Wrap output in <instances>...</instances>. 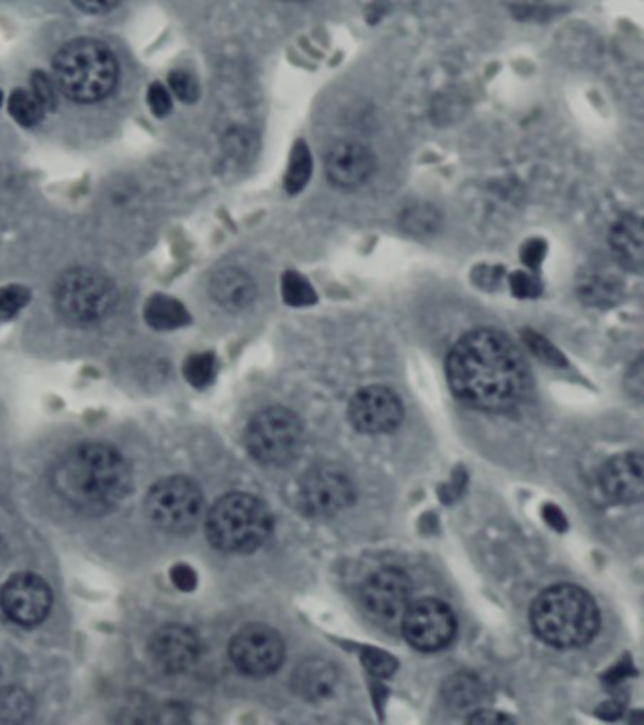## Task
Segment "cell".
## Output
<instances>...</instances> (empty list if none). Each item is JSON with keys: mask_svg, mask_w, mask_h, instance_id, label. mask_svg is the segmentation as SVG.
<instances>
[{"mask_svg": "<svg viewBox=\"0 0 644 725\" xmlns=\"http://www.w3.org/2000/svg\"><path fill=\"white\" fill-rule=\"evenodd\" d=\"M469 722H473V724H505V722H509V718L507 716H501V714H492V712H478L476 710L475 716H471L469 718Z\"/></svg>", "mask_w": 644, "mask_h": 725, "instance_id": "cell-42", "label": "cell"}, {"mask_svg": "<svg viewBox=\"0 0 644 725\" xmlns=\"http://www.w3.org/2000/svg\"><path fill=\"white\" fill-rule=\"evenodd\" d=\"M601 622L594 599L578 586L558 584L544 590L531 607V627L556 648H577L594 639Z\"/></svg>", "mask_w": 644, "mask_h": 725, "instance_id": "cell-3", "label": "cell"}, {"mask_svg": "<svg viewBox=\"0 0 644 725\" xmlns=\"http://www.w3.org/2000/svg\"><path fill=\"white\" fill-rule=\"evenodd\" d=\"M446 378L461 403L480 410L512 408L531 388L520 348L497 329H476L459 338L446 359Z\"/></svg>", "mask_w": 644, "mask_h": 725, "instance_id": "cell-1", "label": "cell"}, {"mask_svg": "<svg viewBox=\"0 0 644 725\" xmlns=\"http://www.w3.org/2000/svg\"><path fill=\"white\" fill-rule=\"evenodd\" d=\"M146 321L159 331H170L186 325L189 314L176 299L155 295L150 299V303L146 304Z\"/></svg>", "mask_w": 644, "mask_h": 725, "instance_id": "cell-23", "label": "cell"}, {"mask_svg": "<svg viewBox=\"0 0 644 725\" xmlns=\"http://www.w3.org/2000/svg\"><path fill=\"white\" fill-rule=\"evenodd\" d=\"M150 654L161 671L178 675L195 665L201 656V642L189 627L165 625L153 635Z\"/></svg>", "mask_w": 644, "mask_h": 725, "instance_id": "cell-16", "label": "cell"}, {"mask_svg": "<svg viewBox=\"0 0 644 725\" xmlns=\"http://www.w3.org/2000/svg\"><path fill=\"white\" fill-rule=\"evenodd\" d=\"M286 2H305V0H286Z\"/></svg>", "mask_w": 644, "mask_h": 725, "instance_id": "cell-44", "label": "cell"}, {"mask_svg": "<svg viewBox=\"0 0 644 725\" xmlns=\"http://www.w3.org/2000/svg\"><path fill=\"white\" fill-rule=\"evenodd\" d=\"M148 104L157 118H165L172 110L169 89L163 84H153L148 91Z\"/></svg>", "mask_w": 644, "mask_h": 725, "instance_id": "cell-35", "label": "cell"}, {"mask_svg": "<svg viewBox=\"0 0 644 725\" xmlns=\"http://www.w3.org/2000/svg\"><path fill=\"white\" fill-rule=\"evenodd\" d=\"M246 448L263 465L282 467L301 454L303 425L282 406H271L255 414L246 429Z\"/></svg>", "mask_w": 644, "mask_h": 725, "instance_id": "cell-7", "label": "cell"}, {"mask_svg": "<svg viewBox=\"0 0 644 725\" xmlns=\"http://www.w3.org/2000/svg\"><path fill=\"white\" fill-rule=\"evenodd\" d=\"M363 661H365L367 669L378 676H390L395 671V665H397L390 656H386L380 650H369V652H365Z\"/></svg>", "mask_w": 644, "mask_h": 725, "instance_id": "cell-36", "label": "cell"}, {"mask_svg": "<svg viewBox=\"0 0 644 725\" xmlns=\"http://www.w3.org/2000/svg\"><path fill=\"white\" fill-rule=\"evenodd\" d=\"M352 480L331 467H318L303 474L293 489V505L306 516H335L354 503Z\"/></svg>", "mask_w": 644, "mask_h": 725, "instance_id": "cell-9", "label": "cell"}, {"mask_svg": "<svg viewBox=\"0 0 644 725\" xmlns=\"http://www.w3.org/2000/svg\"><path fill=\"white\" fill-rule=\"evenodd\" d=\"M410 646L422 652H439L456 637V616L452 608L439 599H422L410 603L401 620Z\"/></svg>", "mask_w": 644, "mask_h": 725, "instance_id": "cell-10", "label": "cell"}, {"mask_svg": "<svg viewBox=\"0 0 644 725\" xmlns=\"http://www.w3.org/2000/svg\"><path fill=\"white\" fill-rule=\"evenodd\" d=\"M544 516H546V520L552 523L556 529H563L565 527V518H563V514H561L556 506H546L544 508Z\"/></svg>", "mask_w": 644, "mask_h": 725, "instance_id": "cell-43", "label": "cell"}, {"mask_svg": "<svg viewBox=\"0 0 644 725\" xmlns=\"http://www.w3.org/2000/svg\"><path fill=\"white\" fill-rule=\"evenodd\" d=\"M578 289L584 301L599 306V304H616L622 291V284L611 269L595 267L582 274V284Z\"/></svg>", "mask_w": 644, "mask_h": 725, "instance_id": "cell-21", "label": "cell"}, {"mask_svg": "<svg viewBox=\"0 0 644 725\" xmlns=\"http://www.w3.org/2000/svg\"><path fill=\"white\" fill-rule=\"evenodd\" d=\"M255 282L250 274L237 267L221 269L210 280V295L225 310L238 312L254 303Z\"/></svg>", "mask_w": 644, "mask_h": 725, "instance_id": "cell-18", "label": "cell"}, {"mask_svg": "<svg viewBox=\"0 0 644 725\" xmlns=\"http://www.w3.org/2000/svg\"><path fill=\"white\" fill-rule=\"evenodd\" d=\"M282 297L289 306H308L318 301L316 291L310 286V282L305 276L293 270L286 272L282 278Z\"/></svg>", "mask_w": 644, "mask_h": 725, "instance_id": "cell-28", "label": "cell"}, {"mask_svg": "<svg viewBox=\"0 0 644 725\" xmlns=\"http://www.w3.org/2000/svg\"><path fill=\"white\" fill-rule=\"evenodd\" d=\"M0 104H2V93H0Z\"/></svg>", "mask_w": 644, "mask_h": 725, "instance_id": "cell-45", "label": "cell"}, {"mask_svg": "<svg viewBox=\"0 0 644 725\" xmlns=\"http://www.w3.org/2000/svg\"><path fill=\"white\" fill-rule=\"evenodd\" d=\"M643 374V361H637L628 374L629 391L637 397L643 395Z\"/></svg>", "mask_w": 644, "mask_h": 725, "instance_id": "cell-41", "label": "cell"}, {"mask_svg": "<svg viewBox=\"0 0 644 725\" xmlns=\"http://www.w3.org/2000/svg\"><path fill=\"white\" fill-rule=\"evenodd\" d=\"M405 416V408L395 391L369 386L357 391L350 403V420L365 435H386L395 431Z\"/></svg>", "mask_w": 644, "mask_h": 725, "instance_id": "cell-14", "label": "cell"}, {"mask_svg": "<svg viewBox=\"0 0 644 725\" xmlns=\"http://www.w3.org/2000/svg\"><path fill=\"white\" fill-rule=\"evenodd\" d=\"M339 680V673L327 659L310 658L303 661L291 676L293 690L308 701L329 697Z\"/></svg>", "mask_w": 644, "mask_h": 725, "instance_id": "cell-19", "label": "cell"}, {"mask_svg": "<svg viewBox=\"0 0 644 725\" xmlns=\"http://www.w3.org/2000/svg\"><path fill=\"white\" fill-rule=\"evenodd\" d=\"M80 10L89 12V14H104L110 12L112 8H116L119 0H72Z\"/></svg>", "mask_w": 644, "mask_h": 725, "instance_id": "cell-39", "label": "cell"}, {"mask_svg": "<svg viewBox=\"0 0 644 725\" xmlns=\"http://www.w3.org/2000/svg\"><path fill=\"white\" fill-rule=\"evenodd\" d=\"M59 497L85 514H102L118 506L131 488V471L116 448L85 442L72 448L51 473Z\"/></svg>", "mask_w": 644, "mask_h": 725, "instance_id": "cell-2", "label": "cell"}, {"mask_svg": "<svg viewBox=\"0 0 644 725\" xmlns=\"http://www.w3.org/2000/svg\"><path fill=\"white\" fill-rule=\"evenodd\" d=\"M10 114L23 127H33L44 118V106L33 95V91L17 89L10 97Z\"/></svg>", "mask_w": 644, "mask_h": 725, "instance_id": "cell-27", "label": "cell"}, {"mask_svg": "<svg viewBox=\"0 0 644 725\" xmlns=\"http://www.w3.org/2000/svg\"><path fill=\"white\" fill-rule=\"evenodd\" d=\"M0 607L16 624L27 627L40 624L50 614V586L36 574H16L0 591Z\"/></svg>", "mask_w": 644, "mask_h": 725, "instance_id": "cell-13", "label": "cell"}, {"mask_svg": "<svg viewBox=\"0 0 644 725\" xmlns=\"http://www.w3.org/2000/svg\"><path fill=\"white\" fill-rule=\"evenodd\" d=\"M33 710V699L25 690L14 686L0 690V722H23L33 714Z\"/></svg>", "mask_w": 644, "mask_h": 725, "instance_id": "cell-24", "label": "cell"}, {"mask_svg": "<svg viewBox=\"0 0 644 725\" xmlns=\"http://www.w3.org/2000/svg\"><path fill=\"white\" fill-rule=\"evenodd\" d=\"M526 344L527 348H529L533 354L537 355L539 359L546 361L548 365H563V363H565V361H563V355L556 350V346H552L546 338L541 337V335H537V333L527 331Z\"/></svg>", "mask_w": 644, "mask_h": 725, "instance_id": "cell-33", "label": "cell"}, {"mask_svg": "<svg viewBox=\"0 0 644 725\" xmlns=\"http://www.w3.org/2000/svg\"><path fill=\"white\" fill-rule=\"evenodd\" d=\"M146 512L159 529L184 535L195 529L203 514V495L195 482L172 476L157 482L146 499Z\"/></svg>", "mask_w": 644, "mask_h": 725, "instance_id": "cell-8", "label": "cell"}, {"mask_svg": "<svg viewBox=\"0 0 644 725\" xmlns=\"http://www.w3.org/2000/svg\"><path fill=\"white\" fill-rule=\"evenodd\" d=\"M116 304V287L91 269L65 272L55 287V306L63 320L72 325H93L104 320Z\"/></svg>", "mask_w": 644, "mask_h": 725, "instance_id": "cell-6", "label": "cell"}, {"mask_svg": "<svg viewBox=\"0 0 644 725\" xmlns=\"http://www.w3.org/2000/svg\"><path fill=\"white\" fill-rule=\"evenodd\" d=\"M233 663L250 676L272 675L286 656L282 637L267 625H248L240 629L229 646Z\"/></svg>", "mask_w": 644, "mask_h": 725, "instance_id": "cell-12", "label": "cell"}, {"mask_svg": "<svg viewBox=\"0 0 644 725\" xmlns=\"http://www.w3.org/2000/svg\"><path fill=\"white\" fill-rule=\"evenodd\" d=\"M57 89L76 102H99L118 84V61L99 40L68 42L53 61Z\"/></svg>", "mask_w": 644, "mask_h": 725, "instance_id": "cell-4", "label": "cell"}, {"mask_svg": "<svg viewBox=\"0 0 644 725\" xmlns=\"http://www.w3.org/2000/svg\"><path fill=\"white\" fill-rule=\"evenodd\" d=\"M510 289L520 299H535L541 293V282L529 272H514L510 276Z\"/></svg>", "mask_w": 644, "mask_h": 725, "instance_id": "cell-34", "label": "cell"}, {"mask_svg": "<svg viewBox=\"0 0 644 725\" xmlns=\"http://www.w3.org/2000/svg\"><path fill=\"white\" fill-rule=\"evenodd\" d=\"M403 229L414 237L433 235L441 227V214L429 204H414L401 218Z\"/></svg>", "mask_w": 644, "mask_h": 725, "instance_id": "cell-25", "label": "cell"}, {"mask_svg": "<svg viewBox=\"0 0 644 725\" xmlns=\"http://www.w3.org/2000/svg\"><path fill=\"white\" fill-rule=\"evenodd\" d=\"M601 484L616 501L622 503L641 501L644 493L643 456L633 452L612 457L603 467Z\"/></svg>", "mask_w": 644, "mask_h": 725, "instance_id": "cell-17", "label": "cell"}, {"mask_svg": "<svg viewBox=\"0 0 644 725\" xmlns=\"http://www.w3.org/2000/svg\"><path fill=\"white\" fill-rule=\"evenodd\" d=\"M184 376L195 388L208 386L216 376V357L212 354L191 355L184 365Z\"/></svg>", "mask_w": 644, "mask_h": 725, "instance_id": "cell-29", "label": "cell"}, {"mask_svg": "<svg viewBox=\"0 0 644 725\" xmlns=\"http://www.w3.org/2000/svg\"><path fill=\"white\" fill-rule=\"evenodd\" d=\"M611 250L618 261L626 267V269L639 270L643 269L644 263V231L643 221L637 216H626L622 220L616 221L612 225Z\"/></svg>", "mask_w": 644, "mask_h": 725, "instance_id": "cell-20", "label": "cell"}, {"mask_svg": "<svg viewBox=\"0 0 644 725\" xmlns=\"http://www.w3.org/2000/svg\"><path fill=\"white\" fill-rule=\"evenodd\" d=\"M327 180L339 189H357L367 184L376 170L374 153L361 142H335L323 159Z\"/></svg>", "mask_w": 644, "mask_h": 725, "instance_id": "cell-15", "label": "cell"}, {"mask_svg": "<svg viewBox=\"0 0 644 725\" xmlns=\"http://www.w3.org/2000/svg\"><path fill=\"white\" fill-rule=\"evenodd\" d=\"M29 299H31V293L25 287H2L0 289V323L16 318L17 314L21 312V308H25V304L29 303Z\"/></svg>", "mask_w": 644, "mask_h": 725, "instance_id": "cell-30", "label": "cell"}, {"mask_svg": "<svg viewBox=\"0 0 644 725\" xmlns=\"http://www.w3.org/2000/svg\"><path fill=\"white\" fill-rule=\"evenodd\" d=\"M170 580L180 591H193L197 588V573L186 563H178L170 569Z\"/></svg>", "mask_w": 644, "mask_h": 725, "instance_id": "cell-37", "label": "cell"}, {"mask_svg": "<svg viewBox=\"0 0 644 725\" xmlns=\"http://www.w3.org/2000/svg\"><path fill=\"white\" fill-rule=\"evenodd\" d=\"M312 174V157L306 148L305 142H297L291 157H289V169L284 180V186L289 195H297L305 189Z\"/></svg>", "mask_w": 644, "mask_h": 725, "instance_id": "cell-26", "label": "cell"}, {"mask_svg": "<svg viewBox=\"0 0 644 725\" xmlns=\"http://www.w3.org/2000/svg\"><path fill=\"white\" fill-rule=\"evenodd\" d=\"M503 2L516 16H531L541 6V0H503Z\"/></svg>", "mask_w": 644, "mask_h": 725, "instance_id": "cell-40", "label": "cell"}, {"mask_svg": "<svg viewBox=\"0 0 644 725\" xmlns=\"http://www.w3.org/2000/svg\"><path fill=\"white\" fill-rule=\"evenodd\" d=\"M412 597V582L407 573L386 567L371 574L359 590L361 605L380 624L401 622Z\"/></svg>", "mask_w": 644, "mask_h": 725, "instance_id": "cell-11", "label": "cell"}, {"mask_svg": "<svg viewBox=\"0 0 644 725\" xmlns=\"http://www.w3.org/2000/svg\"><path fill=\"white\" fill-rule=\"evenodd\" d=\"M169 85L170 89H172V93H174L180 101L195 102L199 99V84H197V80H195L191 74H187V72H182V70L172 72L169 78Z\"/></svg>", "mask_w": 644, "mask_h": 725, "instance_id": "cell-31", "label": "cell"}, {"mask_svg": "<svg viewBox=\"0 0 644 725\" xmlns=\"http://www.w3.org/2000/svg\"><path fill=\"white\" fill-rule=\"evenodd\" d=\"M546 242L544 240H527L526 244L522 246V261L524 265H527L529 269H539L541 263H543L544 257H546Z\"/></svg>", "mask_w": 644, "mask_h": 725, "instance_id": "cell-38", "label": "cell"}, {"mask_svg": "<svg viewBox=\"0 0 644 725\" xmlns=\"http://www.w3.org/2000/svg\"><path fill=\"white\" fill-rule=\"evenodd\" d=\"M482 695V682L471 673H456L446 678L442 686V699L452 710L475 709Z\"/></svg>", "mask_w": 644, "mask_h": 725, "instance_id": "cell-22", "label": "cell"}, {"mask_svg": "<svg viewBox=\"0 0 644 725\" xmlns=\"http://www.w3.org/2000/svg\"><path fill=\"white\" fill-rule=\"evenodd\" d=\"M271 529L269 508L248 493L221 497L206 518L210 544L229 554L254 552L271 535Z\"/></svg>", "mask_w": 644, "mask_h": 725, "instance_id": "cell-5", "label": "cell"}, {"mask_svg": "<svg viewBox=\"0 0 644 725\" xmlns=\"http://www.w3.org/2000/svg\"><path fill=\"white\" fill-rule=\"evenodd\" d=\"M34 97L44 106V110H53L57 106V85L44 72H36L31 80Z\"/></svg>", "mask_w": 644, "mask_h": 725, "instance_id": "cell-32", "label": "cell"}]
</instances>
